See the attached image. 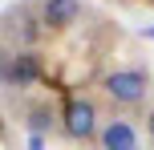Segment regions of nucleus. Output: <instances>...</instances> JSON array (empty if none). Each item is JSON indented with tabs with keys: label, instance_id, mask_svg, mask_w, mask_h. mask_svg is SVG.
Listing matches in <instances>:
<instances>
[{
	"label": "nucleus",
	"instance_id": "f257e3e1",
	"mask_svg": "<svg viewBox=\"0 0 154 150\" xmlns=\"http://www.w3.org/2000/svg\"><path fill=\"white\" fill-rule=\"evenodd\" d=\"M101 93L114 106H122V110H134L150 93V73L146 69H114V73L101 77Z\"/></svg>",
	"mask_w": 154,
	"mask_h": 150
},
{
	"label": "nucleus",
	"instance_id": "f03ea898",
	"mask_svg": "<svg viewBox=\"0 0 154 150\" xmlns=\"http://www.w3.org/2000/svg\"><path fill=\"white\" fill-rule=\"evenodd\" d=\"M61 130H65V138H73V142H93V138L101 134L97 110H93V102H89V97H65Z\"/></svg>",
	"mask_w": 154,
	"mask_h": 150
},
{
	"label": "nucleus",
	"instance_id": "7ed1b4c3",
	"mask_svg": "<svg viewBox=\"0 0 154 150\" xmlns=\"http://www.w3.org/2000/svg\"><path fill=\"white\" fill-rule=\"evenodd\" d=\"M0 69H4V81L16 89L32 85V81L41 77V57L32 53V49H24V53H0Z\"/></svg>",
	"mask_w": 154,
	"mask_h": 150
},
{
	"label": "nucleus",
	"instance_id": "20e7f679",
	"mask_svg": "<svg viewBox=\"0 0 154 150\" xmlns=\"http://www.w3.org/2000/svg\"><path fill=\"white\" fill-rule=\"evenodd\" d=\"M81 20V0H41V29L65 32Z\"/></svg>",
	"mask_w": 154,
	"mask_h": 150
},
{
	"label": "nucleus",
	"instance_id": "39448f33",
	"mask_svg": "<svg viewBox=\"0 0 154 150\" xmlns=\"http://www.w3.org/2000/svg\"><path fill=\"white\" fill-rule=\"evenodd\" d=\"M101 150H138V134H134L130 122H101V134H97Z\"/></svg>",
	"mask_w": 154,
	"mask_h": 150
},
{
	"label": "nucleus",
	"instance_id": "423d86ee",
	"mask_svg": "<svg viewBox=\"0 0 154 150\" xmlns=\"http://www.w3.org/2000/svg\"><path fill=\"white\" fill-rule=\"evenodd\" d=\"M29 118H32V122H29L32 130H53V122H57V114L49 110V106H32V110H29Z\"/></svg>",
	"mask_w": 154,
	"mask_h": 150
},
{
	"label": "nucleus",
	"instance_id": "0eeeda50",
	"mask_svg": "<svg viewBox=\"0 0 154 150\" xmlns=\"http://www.w3.org/2000/svg\"><path fill=\"white\" fill-rule=\"evenodd\" d=\"M146 134H150V138H154V110H150V114H146Z\"/></svg>",
	"mask_w": 154,
	"mask_h": 150
},
{
	"label": "nucleus",
	"instance_id": "6e6552de",
	"mask_svg": "<svg viewBox=\"0 0 154 150\" xmlns=\"http://www.w3.org/2000/svg\"><path fill=\"white\" fill-rule=\"evenodd\" d=\"M0 138H4V122H0Z\"/></svg>",
	"mask_w": 154,
	"mask_h": 150
},
{
	"label": "nucleus",
	"instance_id": "1a4fd4ad",
	"mask_svg": "<svg viewBox=\"0 0 154 150\" xmlns=\"http://www.w3.org/2000/svg\"><path fill=\"white\" fill-rule=\"evenodd\" d=\"M150 4H154V0H150Z\"/></svg>",
	"mask_w": 154,
	"mask_h": 150
}]
</instances>
